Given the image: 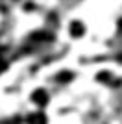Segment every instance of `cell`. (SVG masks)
Masks as SVG:
<instances>
[{
  "instance_id": "6da1fadb",
  "label": "cell",
  "mask_w": 122,
  "mask_h": 124,
  "mask_svg": "<svg viewBox=\"0 0 122 124\" xmlns=\"http://www.w3.org/2000/svg\"><path fill=\"white\" fill-rule=\"evenodd\" d=\"M33 98H35V100H41V102H46V94L41 91V93H35V94H33Z\"/></svg>"
},
{
  "instance_id": "7a4b0ae2",
  "label": "cell",
  "mask_w": 122,
  "mask_h": 124,
  "mask_svg": "<svg viewBox=\"0 0 122 124\" xmlns=\"http://www.w3.org/2000/svg\"><path fill=\"white\" fill-rule=\"evenodd\" d=\"M81 33V26L80 24H74V35H80Z\"/></svg>"
}]
</instances>
